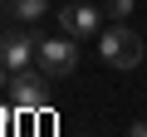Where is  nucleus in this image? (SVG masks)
<instances>
[{"label": "nucleus", "instance_id": "obj_1", "mask_svg": "<svg viewBox=\"0 0 147 137\" xmlns=\"http://www.w3.org/2000/svg\"><path fill=\"white\" fill-rule=\"evenodd\" d=\"M142 34L137 30H127L123 20L113 25V30H103L98 34V54H103V64H113V68H137L142 64Z\"/></svg>", "mask_w": 147, "mask_h": 137}, {"label": "nucleus", "instance_id": "obj_2", "mask_svg": "<svg viewBox=\"0 0 147 137\" xmlns=\"http://www.w3.org/2000/svg\"><path fill=\"white\" fill-rule=\"evenodd\" d=\"M39 74L44 79H69L74 68H79V44L74 34H59V39H39Z\"/></svg>", "mask_w": 147, "mask_h": 137}, {"label": "nucleus", "instance_id": "obj_3", "mask_svg": "<svg viewBox=\"0 0 147 137\" xmlns=\"http://www.w3.org/2000/svg\"><path fill=\"white\" fill-rule=\"evenodd\" d=\"M10 103H15V113H44L49 108V88H44V79L34 74V68H20V74H15Z\"/></svg>", "mask_w": 147, "mask_h": 137}, {"label": "nucleus", "instance_id": "obj_4", "mask_svg": "<svg viewBox=\"0 0 147 137\" xmlns=\"http://www.w3.org/2000/svg\"><path fill=\"white\" fill-rule=\"evenodd\" d=\"M34 59H39V39L34 34H25V30H5L0 34V64L5 68H34Z\"/></svg>", "mask_w": 147, "mask_h": 137}, {"label": "nucleus", "instance_id": "obj_5", "mask_svg": "<svg viewBox=\"0 0 147 137\" xmlns=\"http://www.w3.org/2000/svg\"><path fill=\"white\" fill-rule=\"evenodd\" d=\"M59 25H64V34H74V39H93V34H103V30H98V5H88V0L64 5V10H59Z\"/></svg>", "mask_w": 147, "mask_h": 137}, {"label": "nucleus", "instance_id": "obj_6", "mask_svg": "<svg viewBox=\"0 0 147 137\" xmlns=\"http://www.w3.org/2000/svg\"><path fill=\"white\" fill-rule=\"evenodd\" d=\"M15 20H39L44 10H49V0H10V5H5Z\"/></svg>", "mask_w": 147, "mask_h": 137}, {"label": "nucleus", "instance_id": "obj_7", "mask_svg": "<svg viewBox=\"0 0 147 137\" xmlns=\"http://www.w3.org/2000/svg\"><path fill=\"white\" fill-rule=\"evenodd\" d=\"M108 10H113V20H127L137 10V0H108Z\"/></svg>", "mask_w": 147, "mask_h": 137}, {"label": "nucleus", "instance_id": "obj_8", "mask_svg": "<svg viewBox=\"0 0 147 137\" xmlns=\"http://www.w3.org/2000/svg\"><path fill=\"white\" fill-rule=\"evenodd\" d=\"M127 137H147V118H142V122H132V127H127Z\"/></svg>", "mask_w": 147, "mask_h": 137}, {"label": "nucleus", "instance_id": "obj_9", "mask_svg": "<svg viewBox=\"0 0 147 137\" xmlns=\"http://www.w3.org/2000/svg\"><path fill=\"white\" fill-rule=\"evenodd\" d=\"M10 74H15V68H5V64H0V88H10V83H15Z\"/></svg>", "mask_w": 147, "mask_h": 137}, {"label": "nucleus", "instance_id": "obj_10", "mask_svg": "<svg viewBox=\"0 0 147 137\" xmlns=\"http://www.w3.org/2000/svg\"><path fill=\"white\" fill-rule=\"evenodd\" d=\"M5 127H10V108H0V137H5Z\"/></svg>", "mask_w": 147, "mask_h": 137}, {"label": "nucleus", "instance_id": "obj_11", "mask_svg": "<svg viewBox=\"0 0 147 137\" xmlns=\"http://www.w3.org/2000/svg\"><path fill=\"white\" fill-rule=\"evenodd\" d=\"M5 5H10V0H0V10H5Z\"/></svg>", "mask_w": 147, "mask_h": 137}]
</instances>
